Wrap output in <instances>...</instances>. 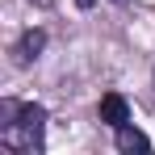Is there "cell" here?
I'll list each match as a JSON object with an SVG mask.
<instances>
[{"instance_id":"1","label":"cell","mask_w":155,"mask_h":155,"mask_svg":"<svg viewBox=\"0 0 155 155\" xmlns=\"http://www.w3.org/2000/svg\"><path fill=\"white\" fill-rule=\"evenodd\" d=\"M0 147L13 155H38L46 147V109L38 101H4L0 105Z\"/></svg>"},{"instance_id":"5","label":"cell","mask_w":155,"mask_h":155,"mask_svg":"<svg viewBox=\"0 0 155 155\" xmlns=\"http://www.w3.org/2000/svg\"><path fill=\"white\" fill-rule=\"evenodd\" d=\"M76 4H80V8H92V4H97V0H76Z\"/></svg>"},{"instance_id":"4","label":"cell","mask_w":155,"mask_h":155,"mask_svg":"<svg viewBox=\"0 0 155 155\" xmlns=\"http://www.w3.org/2000/svg\"><path fill=\"white\" fill-rule=\"evenodd\" d=\"M42 46H46V29H25L13 54H17V63H34V59L42 54Z\"/></svg>"},{"instance_id":"3","label":"cell","mask_w":155,"mask_h":155,"mask_svg":"<svg viewBox=\"0 0 155 155\" xmlns=\"http://www.w3.org/2000/svg\"><path fill=\"white\" fill-rule=\"evenodd\" d=\"M113 134H117V151H126V155H134V151L147 155V151H151V138H147L143 130H134L130 122H126V126H117Z\"/></svg>"},{"instance_id":"6","label":"cell","mask_w":155,"mask_h":155,"mask_svg":"<svg viewBox=\"0 0 155 155\" xmlns=\"http://www.w3.org/2000/svg\"><path fill=\"white\" fill-rule=\"evenodd\" d=\"M113 4H126V0H113Z\"/></svg>"},{"instance_id":"2","label":"cell","mask_w":155,"mask_h":155,"mask_svg":"<svg viewBox=\"0 0 155 155\" xmlns=\"http://www.w3.org/2000/svg\"><path fill=\"white\" fill-rule=\"evenodd\" d=\"M97 113H101V122H105V126H113V130L130 122V105H126V97H122V92H105Z\"/></svg>"}]
</instances>
